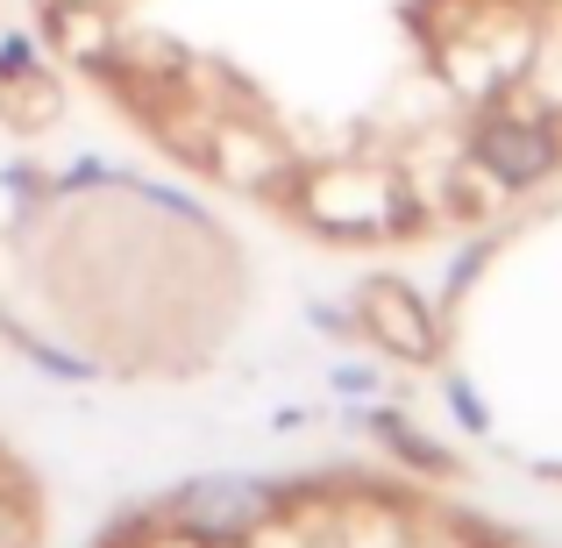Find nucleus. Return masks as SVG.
Returning <instances> with one entry per match:
<instances>
[{"instance_id": "f03ea898", "label": "nucleus", "mask_w": 562, "mask_h": 548, "mask_svg": "<svg viewBox=\"0 0 562 548\" xmlns=\"http://www.w3.org/2000/svg\"><path fill=\"white\" fill-rule=\"evenodd\" d=\"M363 314H371V328L398 349V357H427V335H435V328H427L420 300H413L406 286H371V292H363Z\"/></svg>"}, {"instance_id": "f257e3e1", "label": "nucleus", "mask_w": 562, "mask_h": 548, "mask_svg": "<svg viewBox=\"0 0 562 548\" xmlns=\"http://www.w3.org/2000/svg\"><path fill=\"white\" fill-rule=\"evenodd\" d=\"M470 157H477V171H492L498 186H535V179L555 171L562 143L535 114H492V122H477V136H470Z\"/></svg>"}]
</instances>
